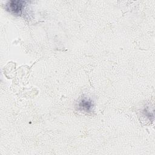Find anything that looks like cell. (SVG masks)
I'll return each instance as SVG.
<instances>
[{
  "mask_svg": "<svg viewBox=\"0 0 155 155\" xmlns=\"http://www.w3.org/2000/svg\"><path fill=\"white\" fill-rule=\"evenodd\" d=\"M24 1H10L6 4V8L8 11L16 15H20L23 8L25 5Z\"/></svg>",
  "mask_w": 155,
  "mask_h": 155,
  "instance_id": "obj_1",
  "label": "cell"
},
{
  "mask_svg": "<svg viewBox=\"0 0 155 155\" xmlns=\"http://www.w3.org/2000/svg\"><path fill=\"white\" fill-rule=\"evenodd\" d=\"M78 107L81 110H83L86 112H90L93 107V104L90 99H82L79 102Z\"/></svg>",
  "mask_w": 155,
  "mask_h": 155,
  "instance_id": "obj_2",
  "label": "cell"
}]
</instances>
